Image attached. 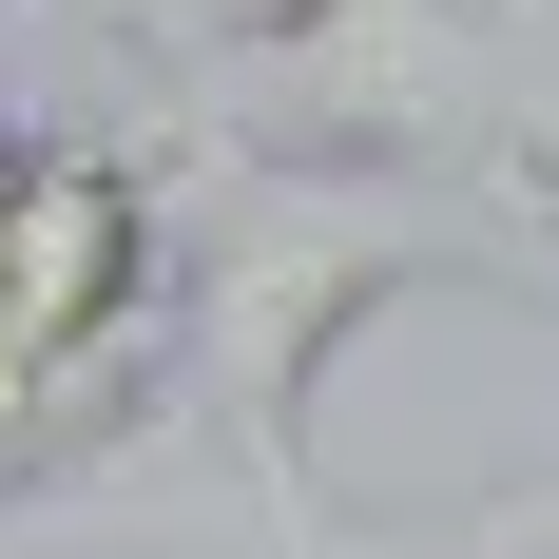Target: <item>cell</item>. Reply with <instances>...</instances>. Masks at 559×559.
Here are the masks:
<instances>
[{"mask_svg": "<svg viewBox=\"0 0 559 559\" xmlns=\"http://www.w3.org/2000/svg\"><path fill=\"white\" fill-rule=\"evenodd\" d=\"M193 155H289V174H502L521 155V0H309L251 78L193 116H135Z\"/></svg>", "mask_w": 559, "mask_h": 559, "instance_id": "3", "label": "cell"}, {"mask_svg": "<svg viewBox=\"0 0 559 559\" xmlns=\"http://www.w3.org/2000/svg\"><path fill=\"white\" fill-rule=\"evenodd\" d=\"M58 20H78V39L135 78V116H193L213 78H251V58L309 20V0H58Z\"/></svg>", "mask_w": 559, "mask_h": 559, "instance_id": "4", "label": "cell"}, {"mask_svg": "<svg viewBox=\"0 0 559 559\" xmlns=\"http://www.w3.org/2000/svg\"><path fill=\"white\" fill-rule=\"evenodd\" d=\"M174 347V231L135 135H20L0 174V483H97L155 425Z\"/></svg>", "mask_w": 559, "mask_h": 559, "instance_id": "2", "label": "cell"}, {"mask_svg": "<svg viewBox=\"0 0 559 559\" xmlns=\"http://www.w3.org/2000/svg\"><path fill=\"white\" fill-rule=\"evenodd\" d=\"M463 559H559V483H502V502H463Z\"/></svg>", "mask_w": 559, "mask_h": 559, "instance_id": "6", "label": "cell"}, {"mask_svg": "<svg viewBox=\"0 0 559 559\" xmlns=\"http://www.w3.org/2000/svg\"><path fill=\"white\" fill-rule=\"evenodd\" d=\"M483 193H502V231H521V251H559V155H502Z\"/></svg>", "mask_w": 559, "mask_h": 559, "instance_id": "7", "label": "cell"}, {"mask_svg": "<svg viewBox=\"0 0 559 559\" xmlns=\"http://www.w3.org/2000/svg\"><path fill=\"white\" fill-rule=\"evenodd\" d=\"M135 155H155V231H174V347H155V425L78 502L174 483L213 521H289L309 502V386L367 309L540 271L483 174H289V155H193V135H135Z\"/></svg>", "mask_w": 559, "mask_h": 559, "instance_id": "1", "label": "cell"}, {"mask_svg": "<svg viewBox=\"0 0 559 559\" xmlns=\"http://www.w3.org/2000/svg\"><path fill=\"white\" fill-rule=\"evenodd\" d=\"M251 559H463V540H367V521H329V502H289V521H231Z\"/></svg>", "mask_w": 559, "mask_h": 559, "instance_id": "5", "label": "cell"}]
</instances>
